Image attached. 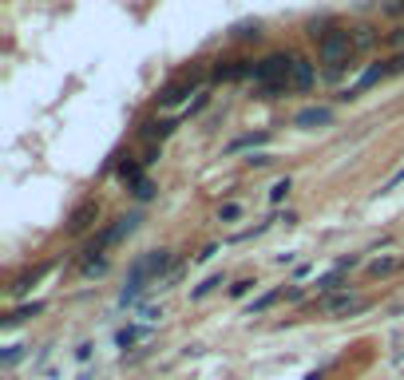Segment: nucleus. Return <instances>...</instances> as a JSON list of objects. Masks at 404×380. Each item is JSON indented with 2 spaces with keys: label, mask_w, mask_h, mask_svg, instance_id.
I'll return each instance as SVG.
<instances>
[{
  "label": "nucleus",
  "mask_w": 404,
  "mask_h": 380,
  "mask_svg": "<svg viewBox=\"0 0 404 380\" xmlns=\"http://www.w3.org/2000/svg\"><path fill=\"white\" fill-rule=\"evenodd\" d=\"M285 194H290V179H278V182L270 186V202H282Z\"/></svg>",
  "instance_id": "18"
},
{
  "label": "nucleus",
  "mask_w": 404,
  "mask_h": 380,
  "mask_svg": "<svg viewBox=\"0 0 404 380\" xmlns=\"http://www.w3.org/2000/svg\"><path fill=\"white\" fill-rule=\"evenodd\" d=\"M151 194H155V182H151V179H139V182H135V198H143V202H147Z\"/></svg>",
  "instance_id": "19"
},
{
  "label": "nucleus",
  "mask_w": 404,
  "mask_h": 380,
  "mask_svg": "<svg viewBox=\"0 0 404 380\" xmlns=\"http://www.w3.org/2000/svg\"><path fill=\"white\" fill-rule=\"evenodd\" d=\"M353 309H364V301L353 297V293H329L321 301V313L325 317H337V313H353Z\"/></svg>",
  "instance_id": "4"
},
{
  "label": "nucleus",
  "mask_w": 404,
  "mask_h": 380,
  "mask_svg": "<svg viewBox=\"0 0 404 380\" xmlns=\"http://www.w3.org/2000/svg\"><path fill=\"white\" fill-rule=\"evenodd\" d=\"M135 226H139V214H127V218L115 222L112 230H107V234H112V246H119V242L127 238V234H135Z\"/></svg>",
  "instance_id": "7"
},
{
  "label": "nucleus",
  "mask_w": 404,
  "mask_h": 380,
  "mask_svg": "<svg viewBox=\"0 0 404 380\" xmlns=\"http://www.w3.org/2000/svg\"><path fill=\"white\" fill-rule=\"evenodd\" d=\"M309 83H314V64L297 60V64H293V88H297V91H305Z\"/></svg>",
  "instance_id": "9"
},
{
  "label": "nucleus",
  "mask_w": 404,
  "mask_h": 380,
  "mask_svg": "<svg viewBox=\"0 0 404 380\" xmlns=\"http://www.w3.org/2000/svg\"><path fill=\"white\" fill-rule=\"evenodd\" d=\"M282 297H285V290H270V293H262L258 301H250V317H254V313H266V309L273 305V301H282Z\"/></svg>",
  "instance_id": "11"
},
{
  "label": "nucleus",
  "mask_w": 404,
  "mask_h": 380,
  "mask_svg": "<svg viewBox=\"0 0 404 380\" xmlns=\"http://www.w3.org/2000/svg\"><path fill=\"white\" fill-rule=\"evenodd\" d=\"M16 360H20V345H12V349L4 352V364H16Z\"/></svg>",
  "instance_id": "24"
},
{
  "label": "nucleus",
  "mask_w": 404,
  "mask_h": 380,
  "mask_svg": "<svg viewBox=\"0 0 404 380\" xmlns=\"http://www.w3.org/2000/svg\"><path fill=\"white\" fill-rule=\"evenodd\" d=\"M337 285H341V270H337V266H333V273H325V278L317 281V290H321V293H333Z\"/></svg>",
  "instance_id": "13"
},
{
  "label": "nucleus",
  "mask_w": 404,
  "mask_h": 380,
  "mask_svg": "<svg viewBox=\"0 0 404 380\" xmlns=\"http://www.w3.org/2000/svg\"><path fill=\"white\" fill-rule=\"evenodd\" d=\"M333 119V111L329 107H305V111H297V127H321V123H329Z\"/></svg>",
  "instance_id": "6"
},
{
  "label": "nucleus",
  "mask_w": 404,
  "mask_h": 380,
  "mask_svg": "<svg viewBox=\"0 0 404 380\" xmlns=\"http://www.w3.org/2000/svg\"><path fill=\"white\" fill-rule=\"evenodd\" d=\"M171 127H174V123H151V127L143 131V135H147V139H162V135H167Z\"/></svg>",
  "instance_id": "21"
},
{
  "label": "nucleus",
  "mask_w": 404,
  "mask_h": 380,
  "mask_svg": "<svg viewBox=\"0 0 404 380\" xmlns=\"http://www.w3.org/2000/svg\"><path fill=\"white\" fill-rule=\"evenodd\" d=\"M218 285H222V273H214V278H206V281H202V285H198V290L191 293V297L198 301V297H206V293H210V290H218Z\"/></svg>",
  "instance_id": "14"
},
{
  "label": "nucleus",
  "mask_w": 404,
  "mask_h": 380,
  "mask_svg": "<svg viewBox=\"0 0 404 380\" xmlns=\"http://www.w3.org/2000/svg\"><path fill=\"white\" fill-rule=\"evenodd\" d=\"M40 309H44L40 301H32V305H24V309H16V313H12V317H8V325H16V321H24V317H32V313H40Z\"/></svg>",
  "instance_id": "17"
},
{
  "label": "nucleus",
  "mask_w": 404,
  "mask_h": 380,
  "mask_svg": "<svg viewBox=\"0 0 404 380\" xmlns=\"http://www.w3.org/2000/svg\"><path fill=\"white\" fill-rule=\"evenodd\" d=\"M250 290H254V281H250V278H246V281H234V285H230V293H234V297H246Z\"/></svg>",
  "instance_id": "22"
},
{
  "label": "nucleus",
  "mask_w": 404,
  "mask_h": 380,
  "mask_svg": "<svg viewBox=\"0 0 404 380\" xmlns=\"http://www.w3.org/2000/svg\"><path fill=\"white\" fill-rule=\"evenodd\" d=\"M373 40H376L373 28H357L353 32V48H373Z\"/></svg>",
  "instance_id": "15"
},
{
  "label": "nucleus",
  "mask_w": 404,
  "mask_h": 380,
  "mask_svg": "<svg viewBox=\"0 0 404 380\" xmlns=\"http://www.w3.org/2000/svg\"><path fill=\"white\" fill-rule=\"evenodd\" d=\"M91 214H95V206H83V210H76V218H71V230H83Z\"/></svg>",
  "instance_id": "20"
},
{
  "label": "nucleus",
  "mask_w": 404,
  "mask_h": 380,
  "mask_svg": "<svg viewBox=\"0 0 404 380\" xmlns=\"http://www.w3.org/2000/svg\"><path fill=\"white\" fill-rule=\"evenodd\" d=\"M384 8L393 12V16H400V12H404V0H388V4H384Z\"/></svg>",
  "instance_id": "25"
},
{
  "label": "nucleus",
  "mask_w": 404,
  "mask_h": 380,
  "mask_svg": "<svg viewBox=\"0 0 404 380\" xmlns=\"http://www.w3.org/2000/svg\"><path fill=\"white\" fill-rule=\"evenodd\" d=\"M400 182H404V167L396 170V174H393V179H388V182H384V186H381V194H388V190H396V186H400Z\"/></svg>",
  "instance_id": "23"
},
{
  "label": "nucleus",
  "mask_w": 404,
  "mask_h": 380,
  "mask_svg": "<svg viewBox=\"0 0 404 380\" xmlns=\"http://www.w3.org/2000/svg\"><path fill=\"white\" fill-rule=\"evenodd\" d=\"M396 270H404V258H376L373 266H369L373 278H388V273H396Z\"/></svg>",
  "instance_id": "8"
},
{
  "label": "nucleus",
  "mask_w": 404,
  "mask_h": 380,
  "mask_svg": "<svg viewBox=\"0 0 404 380\" xmlns=\"http://www.w3.org/2000/svg\"><path fill=\"white\" fill-rule=\"evenodd\" d=\"M293 56H266L262 64H258V71H254V83L262 91H285L293 88Z\"/></svg>",
  "instance_id": "2"
},
{
  "label": "nucleus",
  "mask_w": 404,
  "mask_h": 380,
  "mask_svg": "<svg viewBox=\"0 0 404 380\" xmlns=\"http://www.w3.org/2000/svg\"><path fill=\"white\" fill-rule=\"evenodd\" d=\"M262 143H270V135H266V131H258V135H242V139H234L230 147H226V155H234V150H246V147H262Z\"/></svg>",
  "instance_id": "10"
},
{
  "label": "nucleus",
  "mask_w": 404,
  "mask_h": 380,
  "mask_svg": "<svg viewBox=\"0 0 404 380\" xmlns=\"http://www.w3.org/2000/svg\"><path fill=\"white\" fill-rule=\"evenodd\" d=\"M151 325H127V329H119V349H131V345H139V340H151Z\"/></svg>",
  "instance_id": "5"
},
{
  "label": "nucleus",
  "mask_w": 404,
  "mask_h": 380,
  "mask_svg": "<svg viewBox=\"0 0 404 380\" xmlns=\"http://www.w3.org/2000/svg\"><path fill=\"white\" fill-rule=\"evenodd\" d=\"M218 218H222V222H238V218H242V206H238V202H226L222 210H218Z\"/></svg>",
  "instance_id": "16"
},
{
  "label": "nucleus",
  "mask_w": 404,
  "mask_h": 380,
  "mask_svg": "<svg viewBox=\"0 0 404 380\" xmlns=\"http://www.w3.org/2000/svg\"><path fill=\"white\" fill-rule=\"evenodd\" d=\"M384 71H388V76H393V71H404V56H396V60L388 64V68H384Z\"/></svg>",
  "instance_id": "26"
},
{
  "label": "nucleus",
  "mask_w": 404,
  "mask_h": 380,
  "mask_svg": "<svg viewBox=\"0 0 404 380\" xmlns=\"http://www.w3.org/2000/svg\"><path fill=\"white\" fill-rule=\"evenodd\" d=\"M349 52H353V32H325L321 36V60L329 64V68H341L345 60H349Z\"/></svg>",
  "instance_id": "3"
},
{
  "label": "nucleus",
  "mask_w": 404,
  "mask_h": 380,
  "mask_svg": "<svg viewBox=\"0 0 404 380\" xmlns=\"http://www.w3.org/2000/svg\"><path fill=\"white\" fill-rule=\"evenodd\" d=\"M381 76H388V71H384L381 64H376V68H369V71H364V76H361V83H357L353 91H361V88H373V83L381 80ZM353 91H349V95H353ZM349 95H345V100H349Z\"/></svg>",
  "instance_id": "12"
},
{
  "label": "nucleus",
  "mask_w": 404,
  "mask_h": 380,
  "mask_svg": "<svg viewBox=\"0 0 404 380\" xmlns=\"http://www.w3.org/2000/svg\"><path fill=\"white\" fill-rule=\"evenodd\" d=\"M162 270H171V250H151L147 258H139L131 266V278H127V285H123V293H119V305L127 309V305H135V301L147 293V281L151 278H159Z\"/></svg>",
  "instance_id": "1"
}]
</instances>
